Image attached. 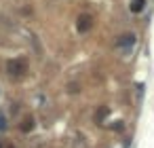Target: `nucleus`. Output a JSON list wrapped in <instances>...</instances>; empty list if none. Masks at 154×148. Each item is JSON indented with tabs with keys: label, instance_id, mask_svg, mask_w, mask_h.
Returning a JSON list of instances; mask_svg holds the SVG:
<instances>
[{
	"label": "nucleus",
	"instance_id": "2",
	"mask_svg": "<svg viewBox=\"0 0 154 148\" xmlns=\"http://www.w3.org/2000/svg\"><path fill=\"white\" fill-rule=\"evenodd\" d=\"M91 28H93V15H89V13L78 15V19H76V30H78L80 34H87Z\"/></svg>",
	"mask_w": 154,
	"mask_h": 148
},
{
	"label": "nucleus",
	"instance_id": "4",
	"mask_svg": "<svg viewBox=\"0 0 154 148\" xmlns=\"http://www.w3.org/2000/svg\"><path fill=\"white\" fill-rule=\"evenodd\" d=\"M146 9V0H131V11L133 13H142Z\"/></svg>",
	"mask_w": 154,
	"mask_h": 148
},
{
	"label": "nucleus",
	"instance_id": "7",
	"mask_svg": "<svg viewBox=\"0 0 154 148\" xmlns=\"http://www.w3.org/2000/svg\"><path fill=\"white\" fill-rule=\"evenodd\" d=\"M7 127H9V123H7V116L0 112V131H7Z\"/></svg>",
	"mask_w": 154,
	"mask_h": 148
},
{
	"label": "nucleus",
	"instance_id": "1",
	"mask_svg": "<svg viewBox=\"0 0 154 148\" xmlns=\"http://www.w3.org/2000/svg\"><path fill=\"white\" fill-rule=\"evenodd\" d=\"M7 72H9L11 78H23L28 74V61L23 57H15L7 64Z\"/></svg>",
	"mask_w": 154,
	"mask_h": 148
},
{
	"label": "nucleus",
	"instance_id": "5",
	"mask_svg": "<svg viewBox=\"0 0 154 148\" xmlns=\"http://www.w3.org/2000/svg\"><path fill=\"white\" fill-rule=\"evenodd\" d=\"M32 129H34V118H26L23 125H21V131L28 133V131H32Z\"/></svg>",
	"mask_w": 154,
	"mask_h": 148
},
{
	"label": "nucleus",
	"instance_id": "8",
	"mask_svg": "<svg viewBox=\"0 0 154 148\" xmlns=\"http://www.w3.org/2000/svg\"><path fill=\"white\" fill-rule=\"evenodd\" d=\"M68 91H70V93H78L80 89H78V85H74V83H70V85H68Z\"/></svg>",
	"mask_w": 154,
	"mask_h": 148
},
{
	"label": "nucleus",
	"instance_id": "6",
	"mask_svg": "<svg viewBox=\"0 0 154 148\" xmlns=\"http://www.w3.org/2000/svg\"><path fill=\"white\" fill-rule=\"evenodd\" d=\"M108 112H110V108H106V106H103L99 112H95V121H97V123H101V121L108 116Z\"/></svg>",
	"mask_w": 154,
	"mask_h": 148
},
{
	"label": "nucleus",
	"instance_id": "3",
	"mask_svg": "<svg viewBox=\"0 0 154 148\" xmlns=\"http://www.w3.org/2000/svg\"><path fill=\"white\" fill-rule=\"evenodd\" d=\"M135 42H137V38H135V34H122L118 40H116V47L118 49H122L125 53H129L131 49L135 47Z\"/></svg>",
	"mask_w": 154,
	"mask_h": 148
}]
</instances>
